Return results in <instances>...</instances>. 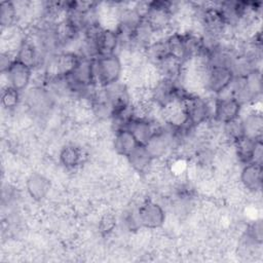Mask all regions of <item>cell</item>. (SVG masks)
Instances as JSON below:
<instances>
[{
    "mask_svg": "<svg viewBox=\"0 0 263 263\" xmlns=\"http://www.w3.org/2000/svg\"><path fill=\"white\" fill-rule=\"evenodd\" d=\"M181 89L176 84V80L170 78H161L151 88V99L160 107H164L173 101L180 99Z\"/></svg>",
    "mask_w": 263,
    "mask_h": 263,
    "instance_id": "obj_5",
    "label": "cell"
},
{
    "mask_svg": "<svg viewBox=\"0 0 263 263\" xmlns=\"http://www.w3.org/2000/svg\"><path fill=\"white\" fill-rule=\"evenodd\" d=\"M60 162L66 168H75L77 167L83 158L82 150L74 145H67L60 151Z\"/></svg>",
    "mask_w": 263,
    "mask_h": 263,
    "instance_id": "obj_17",
    "label": "cell"
},
{
    "mask_svg": "<svg viewBox=\"0 0 263 263\" xmlns=\"http://www.w3.org/2000/svg\"><path fill=\"white\" fill-rule=\"evenodd\" d=\"M138 145L137 139L128 128H117L113 140V148L119 156L126 157Z\"/></svg>",
    "mask_w": 263,
    "mask_h": 263,
    "instance_id": "obj_12",
    "label": "cell"
},
{
    "mask_svg": "<svg viewBox=\"0 0 263 263\" xmlns=\"http://www.w3.org/2000/svg\"><path fill=\"white\" fill-rule=\"evenodd\" d=\"M188 123L191 126H198L208 120L211 115V107L205 99L199 95L187 93L181 97Z\"/></svg>",
    "mask_w": 263,
    "mask_h": 263,
    "instance_id": "obj_2",
    "label": "cell"
},
{
    "mask_svg": "<svg viewBox=\"0 0 263 263\" xmlns=\"http://www.w3.org/2000/svg\"><path fill=\"white\" fill-rule=\"evenodd\" d=\"M137 216L140 226L147 229L160 228L165 221V212L163 208L153 200L144 201L139 206Z\"/></svg>",
    "mask_w": 263,
    "mask_h": 263,
    "instance_id": "obj_4",
    "label": "cell"
},
{
    "mask_svg": "<svg viewBox=\"0 0 263 263\" xmlns=\"http://www.w3.org/2000/svg\"><path fill=\"white\" fill-rule=\"evenodd\" d=\"M165 44L168 55L182 63L188 60V52L184 34H181L180 32L171 33L165 38Z\"/></svg>",
    "mask_w": 263,
    "mask_h": 263,
    "instance_id": "obj_14",
    "label": "cell"
},
{
    "mask_svg": "<svg viewBox=\"0 0 263 263\" xmlns=\"http://www.w3.org/2000/svg\"><path fill=\"white\" fill-rule=\"evenodd\" d=\"M245 136L253 139L261 138L263 120L260 112L252 111L245 118H241Z\"/></svg>",
    "mask_w": 263,
    "mask_h": 263,
    "instance_id": "obj_16",
    "label": "cell"
},
{
    "mask_svg": "<svg viewBox=\"0 0 263 263\" xmlns=\"http://www.w3.org/2000/svg\"><path fill=\"white\" fill-rule=\"evenodd\" d=\"M93 70L96 82L105 87L120 80L123 66L121 59L116 53L99 55L93 60Z\"/></svg>",
    "mask_w": 263,
    "mask_h": 263,
    "instance_id": "obj_1",
    "label": "cell"
},
{
    "mask_svg": "<svg viewBox=\"0 0 263 263\" xmlns=\"http://www.w3.org/2000/svg\"><path fill=\"white\" fill-rule=\"evenodd\" d=\"M235 78L231 67L223 65L210 66L205 76V90L220 96L227 90Z\"/></svg>",
    "mask_w": 263,
    "mask_h": 263,
    "instance_id": "obj_3",
    "label": "cell"
},
{
    "mask_svg": "<svg viewBox=\"0 0 263 263\" xmlns=\"http://www.w3.org/2000/svg\"><path fill=\"white\" fill-rule=\"evenodd\" d=\"M17 16V9L13 2L3 1L0 3V23L2 28H10Z\"/></svg>",
    "mask_w": 263,
    "mask_h": 263,
    "instance_id": "obj_18",
    "label": "cell"
},
{
    "mask_svg": "<svg viewBox=\"0 0 263 263\" xmlns=\"http://www.w3.org/2000/svg\"><path fill=\"white\" fill-rule=\"evenodd\" d=\"M95 42L99 55L114 54L118 46L119 35L116 30L104 29L100 27L95 34Z\"/></svg>",
    "mask_w": 263,
    "mask_h": 263,
    "instance_id": "obj_9",
    "label": "cell"
},
{
    "mask_svg": "<svg viewBox=\"0 0 263 263\" xmlns=\"http://www.w3.org/2000/svg\"><path fill=\"white\" fill-rule=\"evenodd\" d=\"M125 127L133 133L138 143L143 145L148 142V140L156 130L153 126V123L149 119L145 118H133L127 122Z\"/></svg>",
    "mask_w": 263,
    "mask_h": 263,
    "instance_id": "obj_13",
    "label": "cell"
},
{
    "mask_svg": "<svg viewBox=\"0 0 263 263\" xmlns=\"http://www.w3.org/2000/svg\"><path fill=\"white\" fill-rule=\"evenodd\" d=\"M15 59H11V53L9 51H3L1 53V58H0V67H1V72L5 73L8 68L10 67V65L12 64V62Z\"/></svg>",
    "mask_w": 263,
    "mask_h": 263,
    "instance_id": "obj_23",
    "label": "cell"
},
{
    "mask_svg": "<svg viewBox=\"0 0 263 263\" xmlns=\"http://www.w3.org/2000/svg\"><path fill=\"white\" fill-rule=\"evenodd\" d=\"M240 185L251 193L260 191L262 185V163L248 162L243 165L239 176Z\"/></svg>",
    "mask_w": 263,
    "mask_h": 263,
    "instance_id": "obj_8",
    "label": "cell"
},
{
    "mask_svg": "<svg viewBox=\"0 0 263 263\" xmlns=\"http://www.w3.org/2000/svg\"><path fill=\"white\" fill-rule=\"evenodd\" d=\"M125 158L127 163L137 173H146L154 160L147 147L143 144H139Z\"/></svg>",
    "mask_w": 263,
    "mask_h": 263,
    "instance_id": "obj_11",
    "label": "cell"
},
{
    "mask_svg": "<svg viewBox=\"0 0 263 263\" xmlns=\"http://www.w3.org/2000/svg\"><path fill=\"white\" fill-rule=\"evenodd\" d=\"M50 181L42 174L33 173L26 181V188L28 194L36 201L45 198L50 190Z\"/></svg>",
    "mask_w": 263,
    "mask_h": 263,
    "instance_id": "obj_10",
    "label": "cell"
},
{
    "mask_svg": "<svg viewBox=\"0 0 263 263\" xmlns=\"http://www.w3.org/2000/svg\"><path fill=\"white\" fill-rule=\"evenodd\" d=\"M242 105L231 95L219 97L214 106V117L220 123H226L240 117Z\"/></svg>",
    "mask_w": 263,
    "mask_h": 263,
    "instance_id": "obj_6",
    "label": "cell"
},
{
    "mask_svg": "<svg viewBox=\"0 0 263 263\" xmlns=\"http://www.w3.org/2000/svg\"><path fill=\"white\" fill-rule=\"evenodd\" d=\"M262 222L261 220H256L252 225H250L248 230L249 239L252 240L254 243L261 245L262 243Z\"/></svg>",
    "mask_w": 263,
    "mask_h": 263,
    "instance_id": "obj_21",
    "label": "cell"
},
{
    "mask_svg": "<svg viewBox=\"0 0 263 263\" xmlns=\"http://www.w3.org/2000/svg\"><path fill=\"white\" fill-rule=\"evenodd\" d=\"M223 124H224V126H223L224 136L231 143H235L237 140L245 137L243 125H242V121H241L240 117H238L234 120L228 121L226 123H223Z\"/></svg>",
    "mask_w": 263,
    "mask_h": 263,
    "instance_id": "obj_19",
    "label": "cell"
},
{
    "mask_svg": "<svg viewBox=\"0 0 263 263\" xmlns=\"http://www.w3.org/2000/svg\"><path fill=\"white\" fill-rule=\"evenodd\" d=\"M116 224V220L115 217L112 214H105L101 220H100V224H99V228L101 230V232H103L104 234L111 232Z\"/></svg>",
    "mask_w": 263,
    "mask_h": 263,
    "instance_id": "obj_22",
    "label": "cell"
},
{
    "mask_svg": "<svg viewBox=\"0 0 263 263\" xmlns=\"http://www.w3.org/2000/svg\"><path fill=\"white\" fill-rule=\"evenodd\" d=\"M20 92L21 91L16 90L11 86L4 87L2 90V98H1L3 107L6 109L15 108L20 102Z\"/></svg>",
    "mask_w": 263,
    "mask_h": 263,
    "instance_id": "obj_20",
    "label": "cell"
},
{
    "mask_svg": "<svg viewBox=\"0 0 263 263\" xmlns=\"http://www.w3.org/2000/svg\"><path fill=\"white\" fill-rule=\"evenodd\" d=\"M14 59L22 64L30 67L31 69L35 68L36 66H38L39 63L38 49L36 44L32 41L24 40L17 48Z\"/></svg>",
    "mask_w": 263,
    "mask_h": 263,
    "instance_id": "obj_15",
    "label": "cell"
},
{
    "mask_svg": "<svg viewBox=\"0 0 263 263\" xmlns=\"http://www.w3.org/2000/svg\"><path fill=\"white\" fill-rule=\"evenodd\" d=\"M33 69L14 60L6 73L8 85L18 91L25 90L30 84L33 76Z\"/></svg>",
    "mask_w": 263,
    "mask_h": 263,
    "instance_id": "obj_7",
    "label": "cell"
}]
</instances>
